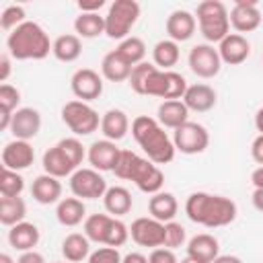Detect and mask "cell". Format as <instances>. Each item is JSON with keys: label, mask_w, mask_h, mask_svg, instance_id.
<instances>
[{"label": "cell", "mask_w": 263, "mask_h": 263, "mask_svg": "<svg viewBox=\"0 0 263 263\" xmlns=\"http://www.w3.org/2000/svg\"><path fill=\"white\" fill-rule=\"evenodd\" d=\"M185 214L195 224H201L208 228H220V226L232 224L238 210L230 197L195 191L185 201Z\"/></svg>", "instance_id": "6da1fadb"}, {"label": "cell", "mask_w": 263, "mask_h": 263, "mask_svg": "<svg viewBox=\"0 0 263 263\" xmlns=\"http://www.w3.org/2000/svg\"><path fill=\"white\" fill-rule=\"evenodd\" d=\"M132 136L138 142V146L144 150L146 158L154 164H166L175 158V144L164 132V127L158 123V119L148 115H138L132 121Z\"/></svg>", "instance_id": "7a4b0ae2"}, {"label": "cell", "mask_w": 263, "mask_h": 263, "mask_svg": "<svg viewBox=\"0 0 263 263\" xmlns=\"http://www.w3.org/2000/svg\"><path fill=\"white\" fill-rule=\"evenodd\" d=\"M6 49L14 60H43L53 49L45 29L33 21H25L8 33Z\"/></svg>", "instance_id": "3957f363"}, {"label": "cell", "mask_w": 263, "mask_h": 263, "mask_svg": "<svg viewBox=\"0 0 263 263\" xmlns=\"http://www.w3.org/2000/svg\"><path fill=\"white\" fill-rule=\"evenodd\" d=\"M84 234L88 240L105 247H121L129 238V228L109 214H90L84 220Z\"/></svg>", "instance_id": "277c9868"}, {"label": "cell", "mask_w": 263, "mask_h": 263, "mask_svg": "<svg viewBox=\"0 0 263 263\" xmlns=\"http://www.w3.org/2000/svg\"><path fill=\"white\" fill-rule=\"evenodd\" d=\"M199 33L210 43H220L226 35H230V14L220 0H203L195 10Z\"/></svg>", "instance_id": "5b68a950"}, {"label": "cell", "mask_w": 263, "mask_h": 263, "mask_svg": "<svg viewBox=\"0 0 263 263\" xmlns=\"http://www.w3.org/2000/svg\"><path fill=\"white\" fill-rule=\"evenodd\" d=\"M138 16H140V4L136 0H115L105 16V35L119 41L127 39Z\"/></svg>", "instance_id": "8992f818"}, {"label": "cell", "mask_w": 263, "mask_h": 263, "mask_svg": "<svg viewBox=\"0 0 263 263\" xmlns=\"http://www.w3.org/2000/svg\"><path fill=\"white\" fill-rule=\"evenodd\" d=\"M62 121L74 136H88L101 127L99 113L82 101H68L62 107Z\"/></svg>", "instance_id": "52a82bcc"}, {"label": "cell", "mask_w": 263, "mask_h": 263, "mask_svg": "<svg viewBox=\"0 0 263 263\" xmlns=\"http://www.w3.org/2000/svg\"><path fill=\"white\" fill-rule=\"evenodd\" d=\"M107 181L95 168H78L70 177V191L78 199H99L107 193Z\"/></svg>", "instance_id": "ba28073f"}, {"label": "cell", "mask_w": 263, "mask_h": 263, "mask_svg": "<svg viewBox=\"0 0 263 263\" xmlns=\"http://www.w3.org/2000/svg\"><path fill=\"white\" fill-rule=\"evenodd\" d=\"M173 144L183 154H199L210 144V134L201 123L187 121L173 134Z\"/></svg>", "instance_id": "9c48e42d"}, {"label": "cell", "mask_w": 263, "mask_h": 263, "mask_svg": "<svg viewBox=\"0 0 263 263\" xmlns=\"http://www.w3.org/2000/svg\"><path fill=\"white\" fill-rule=\"evenodd\" d=\"M189 68L199 78H214L222 68V60H220L218 49L210 43L193 45L189 51Z\"/></svg>", "instance_id": "30bf717a"}, {"label": "cell", "mask_w": 263, "mask_h": 263, "mask_svg": "<svg viewBox=\"0 0 263 263\" xmlns=\"http://www.w3.org/2000/svg\"><path fill=\"white\" fill-rule=\"evenodd\" d=\"M129 236L140 247L158 249L164 247V222H158L154 218H136L129 226Z\"/></svg>", "instance_id": "8fae6325"}, {"label": "cell", "mask_w": 263, "mask_h": 263, "mask_svg": "<svg viewBox=\"0 0 263 263\" xmlns=\"http://www.w3.org/2000/svg\"><path fill=\"white\" fill-rule=\"evenodd\" d=\"M129 181H134L140 191H144L148 195H154V193H158L162 189L164 175H162V171H160L158 164H154L152 160L140 156L138 162H136V166H134V171H132Z\"/></svg>", "instance_id": "7c38bea8"}, {"label": "cell", "mask_w": 263, "mask_h": 263, "mask_svg": "<svg viewBox=\"0 0 263 263\" xmlns=\"http://www.w3.org/2000/svg\"><path fill=\"white\" fill-rule=\"evenodd\" d=\"M70 88L78 101L88 103L103 95V78L99 76V72H95L90 68H80L72 74Z\"/></svg>", "instance_id": "4fadbf2b"}, {"label": "cell", "mask_w": 263, "mask_h": 263, "mask_svg": "<svg viewBox=\"0 0 263 263\" xmlns=\"http://www.w3.org/2000/svg\"><path fill=\"white\" fill-rule=\"evenodd\" d=\"M261 10L255 0H236L230 10V25L240 33H251L261 25Z\"/></svg>", "instance_id": "5bb4252c"}, {"label": "cell", "mask_w": 263, "mask_h": 263, "mask_svg": "<svg viewBox=\"0 0 263 263\" xmlns=\"http://www.w3.org/2000/svg\"><path fill=\"white\" fill-rule=\"evenodd\" d=\"M33 160H35V150L27 140H12L2 150V168H10L18 173L29 168Z\"/></svg>", "instance_id": "9a60e30c"}, {"label": "cell", "mask_w": 263, "mask_h": 263, "mask_svg": "<svg viewBox=\"0 0 263 263\" xmlns=\"http://www.w3.org/2000/svg\"><path fill=\"white\" fill-rule=\"evenodd\" d=\"M41 129V115L37 109L33 107H21L14 111L12 115V123H10V134L14 136V140H31L39 134Z\"/></svg>", "instance_id": "2e32d148"}, {"label": "cell", "mask_w": 263, "mask_h": 263, "mask_svg": "<svg viewBox=\"0 0 263 263\" xmlns=\"http://www.w3.org/2000/svg\"><path fill=\"white\" fill-rule=\"evenodd\" d=\"M121 148H117L115 142L111 140H97L88 146V162L92 164L95 171H113L117 160H119Z\"/></svg>", "instance_id": "e0dca14e"}, {"label": "cell", "mask_w": 263, "mask_h": 263, "mask_svg": "<svg viewBox=\"0 0 263 263\" xmlns=\"http://www.w3.org/2000/svg\"><path fill=\"white\" fill-rule=\"evenodd\" d=\"M218 53H220V60L228 66H238L242 64L249 53H251V43L247 37L238 35V33H230L226 35L220 43H218Z\"/></svg>", "instance_id": "ac0fdd59"}, {"label": "cell", "mask_w": 263, "mask_h": 263, "mask_svg": "<svg viewBox=\"0 0 263 263\" xmlns=\"http://www.w3.org/2000/svg\"><path fill=\"white\" fill-rule=\"evenodd\" d=\"M195 27H197V21L189 10H173L166 18V35L175 43L191 39L195 33Z\"/></svg>", "instance_id": "d6986e66"}, {"label": "cell", "mask_w": 263, "mask_h": 263, "mask_svg": "<svg viewBox=\"0 0 263 263\" xmlns=\"http://www.w3.org/2000/svg\"><path fill=\"white\" fill-rule=\"evenodd\" d=\"M43 171L55 179H62V177H72V173H76L78 166L68 158L64 148L60 144H55V146L47 148L43 154Z\"/></svg>", "instance_id": "ffe728a7"}, {"label": "cell", "mask_w": 263, "mask_h": 263, "mask_svg": "<svg viewBox=\"0 0 263 263\" xmlns=\"http://www.w3.org/2000/svg\"><path fill=\"white\" fill-rule=\"evenodd\" d=\"M216 101H218L216 90L210 84H201V82L187 86L185 97H183V103L187 105V109L195 111V113H205V111L214 109Z\"/></svg>", "instance_id": "44dd1931"}, {"label": "cell", "mask_w": 263, "mask_h": 263, "mask_svg": "<svg viewBox=\"0 0 263 263\" xmlns=\"http://www.w3.org/2000/svg\"><path fill=\"white\" fill-rule=\"evenodd\" d=\"M31 195L37 203L41 205H49V203H58L62 197V183L60 179L43 173L39 177H35L33 185H31Z\"/></svg>", "instance_id": "7402d4cb"}, {"label": "cell", "mask_w": 263, "mask_h": 263, "mask_svg": "<svg viewBox=\"0 0 263 263\" xmlns=\"http://www.w3.org/2000/svg\"><path fill=\"white\" fill-rule=\"evenodd\" d=\"M41 234H39V228L33 224V222H18L14 226H10L8 230V242L12 249L25 253V251H33L39 242Z\"/></svg>", "instance_id": "603a6c76"}, {"label": "cell", "mask_w": 263, "mask_h": 263, "mask_svg": "<svg viewBox=\"0 0 263 263\" xmlns=\"http://www.w3.org/2000/svg\"><path fill=\"white\" fill-rule=\"evenodd\" d=\"M177 210H179V203H177V197L168 191H158L154 195H150L148 199V212H150V218L158 220V222H173L175 216H177Z\"/></svg>", "instance_id": "cb8c5ba5"}, {"label": "cell", "mask_w": 263, "mask_h": 263, "mask_svg": "<svg viewBox=\"0 0 263 263\" xmlns=\"http://www.w3.org/2000/svg\"><path fill=\"white\" fill-rule=\"evenodd\" d=\"M101 132H103L105 140H111V142L125 138V134L129 132V119H127L125 111H121V109L105 111L101 117Z\"/></svg>", "instance_id": "d4e9b609"}, {"label": "cell", "mask_w": 263, "mask_h": 263, "mask_svg": "<svg viewBox=\"0 0 263 263\" xmlns=\"http://www.w3.org/2000/svg\"><path fill=\"white\" fill-rule=\"evenodd\" d=\"M187 255L195 257V259H199L203 263H212L220 255V242L212 234H205V232L195 234L187 242Z\"/></svg>", "instance_id": "484cf974"}, {"label": "cell", "mask_w": 263, "mask_h": 263, "mask_svg": "<svg viewBox=\"0 0 263 263\" xmlns=\"http://www.w3.org/2000/svg\"><path fill=\"white\" fill-rule=\"evenodd\" d=\"M189 121V109L183 101H162L158 105V123L168 129H177Z\"/></svg>", "instance_id": "4316f807"}, {"label": "cell", "mask_w": 263, "mask_h": 263, "mask_svg": "<svg viewBox=\"0 0 263 263\" xmlns=\"http://www.w3.org/2000/svg\"><path fill=\"white\" fill-rule=\"evenodd\" d=\"M55 218L62 226H78L80 222L86 220V208L82 203V199L78 197H64L58 201L55 208Z\"/></svg>", "instance_id": "83f0119b"}, {"label": "cell", "mask_w": 263, "mask_h": 263, "mask_svg": "<svg viewBox=\"0 0 263 263\" xmlns=\"http://www.w3.org/2000/svg\"><path fill=\"white\" fill-rule=\"evenodd\" d=\"M103 203H105V210L113 216V218H119V216H125L129 214L132 210V193L121 187V185H113L107 189V193L103 195Z\"/></svg>", "instance_id": "f1b7e54d"}, {"label": "cell", "mask_w": 263, "mask_h": 263, "mask_svg": "<svg viewBox=\"0 0 263 263\" xmlns=\"http://www.w3.org/2000/svg\"><path fill=\"white\" fill-rule=\"evenodd\" d=\"M62 255L70 263H80L90 257V240L86 238V234L72 232L62 240Z\"/></svg>", "instance_id": "f546056e"}, {"label": "cell", "mask_w": 263, "mask_h": 263, "mask_svg": "<svg viewBox=\"0 0 263 263\" xmlns=\"http://www.w3.org/2000/svg\"><path fill=\"white\" fill-rule=\"evenodd\" d=\"M101 72H103V76H105L109 82H123V80H129L132 66L113 49V51H109V53L103 55Z\"/></svg>", "instance_id": "4dcf8cb0"}, {"label": "cell", "mask_w": 263, "mask_h": 263, "mask_svg": "<svg viewBox=\"0 0 263 263\" xmlns=\"http://www.w3.org/2000/svg\"><path fill=\"white\" fill-rule=\"evenodd\" d=\"M51 53L60 60V62H76L82 53V41L78 35H72V33H66V35H60L55 41H53V49Z\"/></svg>", "instance_id": "1f68e13d"}, {"label": "cell", "mask_w": 263, "mask_h": 263, "mask_svg": "<svg viewBox=\"0 0 263 263\" xmlns=\"http://www.w3.org/2000/svg\"><path fill=\"white\" fill-rule=\"evenodd\" d=\"M74 31L78 37L95 39L105 33V16L99 12H80L74 21Z\"/></svg>", "instance_id": "d6a6232c"}, {"label": "cell", "mask_w": 263, "mask_h": 263, "mask_svg": "<svg viewBox=\"0 0 263 263\" xmlns=\"http://www.w3.org/2000/svg\"><path fill=\"white\" fill-rule=\"evenodd\" d=\"M179 55H181L179 43H175V41H171V39L158 41V43L154 45V49H152L154 66H156L158 70H164V72L171 70V68L179 62Z\"/></svg>", "instance_id": "836d02e7"}, {"label": "cell", "mask_w": 263, "mask_h": 263, "mask_svg": "<svg viewBox=\"0 0 263 263\" xmlns=\"http://www.w3.org/2000/svg\"><path fill=\"white\" fill-rule=\"evenodd\" d=\"M27 216V203L23 197H0V222L4 226H14Z\"/></svg>", "instance_id": "e575fe53"}, {"label": "cell", "mask_w": 263, "mask_h": 263, "mask_svg": "<svg viewBox=\"0 0 263 263\" xmlns=\"http://www.w3.org/2000/svg\"><path fill=\"white\" fill-rule=\"evenodd\" d=\"M115 51L134 68V66H138V64H142L144 62V55H146V43L140 39V37H127V39H123L117 47H115Z\"/></svg>", "instance_id": "d590c367"}, {"label": "cell", "mask_w": 263, "mask_h": 263, "mask_svg": "<svg viewBox=\"0 0 263 263\" xmlns=\"http://www.w3.org/2000/svg\"><path fill=\"white\" fill-rule=\"evenodd\" d=\"M25 189V179L21 173L10 171V168H2V177H0V193L2 197H18Z\"/></svg>", "instance_id": "8d00e7d4"}, {"label": "cell", "mask_w": 263, "mask_h": 263, "mask_svg": "<svg viewBox=\"0 0 263 263\" xmlns=\"http://www.w3.org/2000/svg\"><path fill=\"white\" fill-rule=\"evenodd\" d=\"M185 238H187V232H185V228L179 222L173 220V222H166L164 224V247L166 249L175 251V249L183 247L185 245Z\"/></svg>", "instance_id": "74e56055"}, {"label": "cell", "mask_w": 263, "mask_h": 263, "mask_svg": "<svg viewBox=\"0 0 263 263\" xmlns=\"http://www.w3.org/2000/svg\"><path fill=\"white\" fill-rule=\"evenodd\" d=\"M25 23V8L23 6H16V4H10L2 10L0 14V27L4 31H14L18 25Z\"/></svg>", "instance_id": "f35d334b"}, {"label": "cell", "mask_w": 263, "mask_h": 263, "mask_svg": "<svg viewBox=\"0 0 263 263\" xmlns=\"http://www.w3.org/2000/svg\"><path fill=\"white\" fill-rule=\"evenodd\" d=\"M138 158H140V156H138L136 152H132V150H121L119 160H117V164H115V168H113L115 177H119V179H123V181H129L132 171H134Z\"/></svg>", "instance_id": "ab89813d"}, {"label": "cell", "mask_w": 263, "mask_h": 263, "mask_svg": "<svg viewBox=\"0 0 263 263\" xmlns=\"http://www.w3.org/2000/svg\"><path fill=\"white\" fill-rule=\"evenodd\" d=\"M18 103H21V90L16 86L8 84V82L2 84L0 86V109L14 113L16 107H18Z\"/></svg>", "instance_id": "60d3db41"}, {"label": "cell", "mask_w": 263, "mask_h": 263, "mask_svg": "<svg viewBox=\"0 0 263 263\" xmlns=\"http://www.w3.org/2000/svg\"><path fill=\"white\" fill-rule=\"evenodd\" d=\"M58 144L64 148V152L68 154V158L80 168V164H82V160H84V156H86L82 142H80L78 138H64V140H60Z\"/></svg>", "instance_id": "b9f144b4"}, {"label": "cell", "mask_w": 263, "mask_h": 263, "mask_svg": "<svg viewBox=\"0 0 263 263\" xmlns=\"http://www.w3.org/2000/svg\"><path fill=\"white\" fill-rule=\"evenodd\" d=\"M123 257L115 247H99L97 251L90 253L88 263H121Z\"/></svg>", "instance_id": "7bdbcfd3"}, {"label": "cell", "mask_w": 263, "mask_h": 263, "mask_svg": "<svg viewBox=\"0 0 263 263\" xmlns=\"http://www.w3.org/2000/svg\"><path fill=\"white\" fill-rule=\"evenodd\" d=\"M148 263H179V261H177L175 251H171L166 247H158V249H152Z\"/></svg>", "instance_id": "ee69618b"}, {"label": "cell", "mask_w": 263, "mask_h": 263, "mask_svg": "<svg viewBox=\"0 0 263 263\" xmlns=\"http://www.w3.org/2000/svg\"><path fill=\"white\" fill-rule=\"evenodd\" d=\"M251 154H253V160H255L259 166H263V136H261V134L253 140V144H251Z\"/></svg>", "instance_id": "f6af8a7d"}, {"label": "cell", "mask_w": 263, "mask_h": 263, "mask_svg": "<svg viewBox=\"0 0 263 263\" xmlns=\"http://www.w3.org/2000/svg\"><path fill=\"white\" fill-rule=\"evenodd\" d=\"M105 6V0H80L78 8L80 12H99Z\"/></svg>", "instance_id": "bcb514c9"}, {"label": "cell", "mask_w": 263, "mask_h": 263, "mask_svg": "<svg viewBox=\"0 0 263 263\" xmlns=\"http://www.w3.org/2000/svg\"><path fill=\"white\" fill-rule=\"evenodd\" d=\"M16 263H45V259H43L41 253H37V251L33 249V251H25V253H21V257L16 259Z\"/></svg>", "instance_id": "7dc6e473"}, {"label": "cell", "mask_w": 263, "mask_h": 263, "mask_svg": "<svg viewBox=\"0 0 263 263\" xmlns=\"http://www.w3.org/2000/svg\"><path fill=\"white\" fill-rule=\"evenodd\" d=\"M8 76H10V53H2V58H0V80L6 84Z\"/></svg>", "instance_id": "c3c4849f"}, {"label": "cell", "mask_w": 263, "mask_h": 263, "mask_svg": "<svg viewBox=\"0 0 263 263\" xmlns=\"http://www.w3.org/2000/svg\"><path fill=\"white\" fill-rule=\"evenodd\" d=\"M12 115H14V113L0 109V129H2V132H4V129H10V123H12Z\"/></svg>", "instance_id": "681fc988"}, {"label": "cell", "mask_w": 263, "mask_h": 263, "mask_svg": "<svg viewBox=\"0 0 263 263\" xmlns=\"http://www.w3.org/2000/svg\"><path fill=\"white\" fill-rule=\"evenodd\" d=\"M251 183L255 185V189H261L263 187V166H257L251 175Z\"/></svg>", "instance_id": "f907efd6"}, {"label": "cell", "mask_w": 263, "mask_h": 263, "mask_svg": "<svg viewBox=\"0 0 263 263\" xmlns=\"http://www.w3.org/2000/svg\"><path fill=\"white\" fill-rule=\"evenodd\" d=\"M121 263H148V257H144L142 253H127Z\"/></svg>", "instance_id": "816d5d0a"}, {"label": "cell", "mask_w": 263, "mask_h": 263, "mask_svg": "<svg viewBox=\"0 0 263 263\" xmlns=\"http://www.w3.org/2000/svg\"><path fill=\"white\" fill-rule=\"evenodd\" d=\"M251 199H253V205H255V210L263 212V187H261V189H255Z\"/></svg>", "instance_id": "f5cc1de1"}, {"label": "cell", "mask_w": 263, "mask_h": 263, "mask_svg": "<svg viewBox=\"0 0 263 263\" xmlns=\"http://www.w3.org/2000/svg\"><path fill=\"white\" fill-rule=\"evenodd\" d=\"M212 263H242L238 257H234V255H218Z\"/></svg>", "instance_id": "db71d44e"}, {"label": "cell", "mask_w": 263, "mask_h": 263, "mask_svg": "<svg viewBox=\"0 0 263 263\" xmlns=\"http://www.w3.org/2000/svg\"><path fill=\"white\" fill-rule=\"evenodd\" d=\"M255 127H257V132L263 136V107L255 113Z\"/></svg>", "instance_id": "11a10c76"}, {"label": "cell", "mask_w": 263, "mask_h": 263, "mask_svg": "<svg viewBox=\"0 0 263 263\" xmlns=\"http://www.w3.org/2000/svg\"><path fill=\"white\" fill-rule=\"evenodd\" d=\"M0 263H16V261H14L8 253H2V255H0Z\"/></svg>", "instance_id": "9f6ffc18"}, {"label": "cell", "mask_w": 263, "mask_h": 263, "mask_svg": "<svg viewBox=\"0 0 263 263\" xmlns=\"http://www.w3.org/2000/svg\"><path fill=\"white\" fill-rule=\"evenodd\" d=\"M181 263H203V261H199V259H195V257H185V259H181Z\"/></svg>", "instance_id": "6f0895ef"}, {"label": "cell", "mask_w": 263, "mask_h": 263, "mask_svg": "<svg viewBox=\"0 0 263 263\" xmlns=\"http://www.w3.org/2000/svg\"><path fill=\"white\" fill-rule=\"evenodd\" d=\"M53 263H62V261H53Z\"/></svg>", "instance_id": "680465c9"}]
</instances>
